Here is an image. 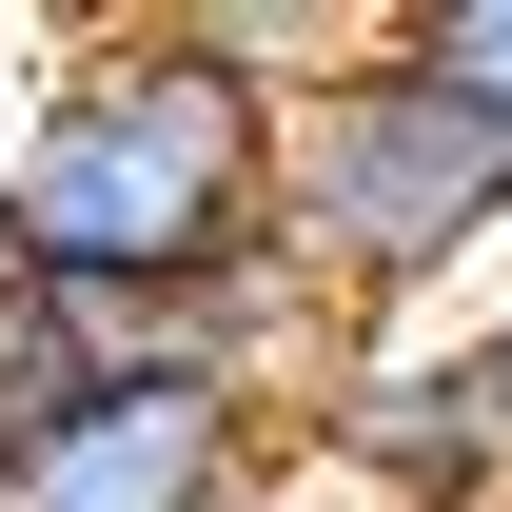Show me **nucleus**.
I'll return each instance as SVG.
<instances>
[{
  "label": "nucleus",
  "instance_id": "obj_1",
  "mask_svg": "<svg viewBox=\"0 0 512 512\" xmlns=\"http://www.w3.org/2000/svg\"><path fill=\"white\" fill-rule=\"evenodd\" d=\"M276 79L237 60V20H99L60 40L40 119L0 158V296H217L276 256Z\"/></svg>",
  "mask_w": 512,
  "mask_h": 512
},
{
  "label": "nucleus",
  "instance_id": "obj_2",
  "mask_svg": "<svg viewBox=\"0 0 512 512\" xmlns=\"http://www.w3.org/2000/svg\"><path fill=\"white\" fill-rule=\"evenodd\" d=\"M493 237H512V119L473 79L414 60V20H375V40L276 119V256H296L355 335H394V316H453V276Z\"/></svg>",
  "mask_w": 512,
  "mask_h": 512
},
{
  "label": "nucleus",
  "instance_id": "obj_3",
  "mask_svg": "<svg viewBox=\"0 0 512 512\" xmlns=\"http://www.w3.org/2000/svg\"><path fill=\"white\" fill-rule=\"evenodd\" d=\"M296 473L335 512H512V414H493V355L473 316H394L335 355V394L296 414Z\"/></svg>",
  "mask_w": 512,
  "mask_h": 512
},
{
  "label": "nucleus",
  "instance_id": "obj_4",
  "mask_svg": "<svg viewBox=\"0 0 512 512\" xmlns=\"http://www.w3.org/2000/svg\"><path fill=\"white\" fill-rule=\"evenodd\" d=\"M296 473L276 414H237L217 375H99L60 434L0 453V512H256Z\"/></svg>",
  "mask_w": 512,
  "mask_h": 512
},
{
  "label": "nucleus",
  "instance_id": "obj_5",
  "mask_svg": "<svg viewBox=\"0 0 512 512\" xmlns=\"http://www.w3.org/2000/svg\"><path fill=\"white\" fill-rule=\"evenodd\" d=\"M414 60H434V79H473V99L512 119V0H414Z\"/></svg>",
  "mask_w": 512,
  "mask_h": 512
},
{
  "label": "nucleus",
  "instance_id": "obj_6",
  "mask_svg": "<svg viewBox=\"0 0 512 512\" xmlns=\"http://www.w3.org/2000/svg\"><path fill=\"white\" fill-rule=\"evenodd\" d=\"M473 355H493V414H512V296H493V316H473Z\"/></svg>",
  "mask_w": 512,
  "mask_h": 512
},
{
  "label": "nucleus",
  "instance_id": "obj_7",
  "mask_svg": "<svg viewBox=\"0 0 512 512\" xmlns=\"http://www.w3.org/2000/svg\"><path fill=\"white\" fill-rule=\"evenodd\" d=\"M256 512H335V493H316V473H276V493H256Z\"/></svg>",
  "mask_w": 512,
  "mask_h": 512
}]
</instances>
